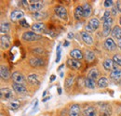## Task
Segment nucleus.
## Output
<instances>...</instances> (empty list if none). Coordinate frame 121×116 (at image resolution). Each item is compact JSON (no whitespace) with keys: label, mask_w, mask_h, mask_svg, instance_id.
I'll use <instances>...</instances> for the list:
<instances>
[{"label":"nucleus","mask_w":121,"mask_h":116,"mask_svg":"<svg viewBox=\"0 0 121 116\" xmlns=\"http://www.w3.org/2000/svg\"><path fill=\"white\" fill-rule=\"evenodd\" d=\"M85 58L89 62L93 61L95 59V54H94V52L91 51V50H86V52H85Z\"/></svg>","instance_id":"obj_26"},{"label":"nucleus","mask_w":121,"mask_h":116,"mask_svg":"<svg viewBox=\"0 0 121 116\" xmlns=\"http://www.w3.org/2000/svg\"><path fill=\"white\" fill-rule=\"evenodd\" d=\"M104 68L105 69L106 71H111V70H114L116 69L115 68V62L113 59H106L104 61Z\"/></svg>","instance_id":"obj_16"},{"label":"nucleus","mask_w":121,"mask_h":116,"mask_svg":"<svg viewBox=\"0 0 121 116\" xmlns=\"http://www.w3.org/2000/svg\"><path fill=\"white\" fill-rule=\"evenodd\" d=\"M32 28H33V30H34L35 32L40 33V32H44L46 27H45V24H44L43 22H37V23H35V24L32 26Z\"/></svg>","instance_id":"obj_23"},{"label":"nucleus","mask_w":121,"mask_h":116,"mask_svg":"<svg viewBox=\"0 0 121 116\" xmlns=\"http://www.w3.org/2000/svg\"><path fill=\"white\" fill-rule=\"evenodd\" d=\"M50 99V97H48V98H46L45 99H43V101H47V100H48Z\"/></svg>","instance_id":"obj_44"},{"label":"nucleus","mask_w":121,"mask_h":116,"mask_svg":"<svg viewBox=\"0 0 121 116\" xmlns=\"http://www.w3.org/2000/svg\"><path fill=\"white\" fill-rule=\"evenodd\" d=\"M20 24L22 26V27H29V24H28V22L25 21V20H22V21H20Z\"/></svg>","instance_id":"obj_37"},{"label":"nucleus","mask_w":121,"mask_h":116,"mask_svg":"<svg viewBox=\"0 0 121 116\" xmlns=\"http://www.w3.org/2000/svg\"><path fill=\"white\" fill-rule=\"evenodd\" d=\"M0 44H1V47L3 49H8L9 48L10 46V38L9 35H3L1 37V40H0Z\"/></svg>","instance_id":"obj_10"},{"label":"nucleus","mask_w":121,"mask_h":116,"mask_svg":"<svg viewBox=\"0 0 121 116\" xmlns=\"http://www.w3.org/2000/svg\"><path fill=\"white\" fill-rule=\"evenodd\" d=\"M117 8H113V10H112V12H113V15H116L117 13Z\"/></svg>","instance_id":"obj_40"},{"label":"nucleus","mask_w":121,"mask_h":116,"mask_svg":"<svg viewBox=\"0 0 121 116\" xmlns=\"http://www.w3.org/2000/svg\"><path fill=\"white\" fill-rule=\"evenodd\" d=\"M68 65H69L71 68L75 69V70H78V69L81 67V62H80L79 60H77V59L70 58V59H68Z\"/></svg>","instance_id":"obj_18"},{"label":"nucleus","mask_w":121,"mask_h":116,"mask_svg":"<svg viewBox=\"0 0 121 116\" xmlns=\"http://www.w3.org/2000/svg\"><path fill=\"white\" fill-rule=\"evenodd\" d=\"M12 88L16 93H18L20 95H25L27 93V89L25 88L23 85H21V84H17V83L12 84Z\"/></svg>","instance_id":"obj_6"},{"label":"nucleus","mask_w":121,"mask_h":116,"mask_svg":"<svg viewBox=\"0 0 121 116\" xmlns=\"http://www.w3.org/2000/svg\"><path fill=\"white\" fill-rule=\"evenodd\" d=\"M27 79H28V82L32 85H39V79L36 74H30Z\"/></svg>","instance_id":"obj_25"},{"label":"nucleus","mask_w":121,"mask_h":116,"mask_svg":"<svg viewBox=\"0 0 121 116\" xmlns=\"http://www.w3.org/2000/svg\"><path fill=\"white\" fill-rule=\"evenodd\" d=\"M33 17L35 18V19H36V20H41V19H44L47 17V13H46L45 11H38V12H35V13H33Z\"/></svg>","instance_id":"obj_31"},{"label":"nucleus","mask_w":121,"mask_h":116,"mask_svg":"<svg viewBox=\"0 0 121 116\" xmlns=\"http://www.w3.org/2000/svg\"><path fill=\"white\" fill-rule=\"evenodd\" d=\"M22 38L24 41H36V40H39L41 38V36L36 34L34 32H26V33H24L22 34Z\"/></svg>","instance_id":"obj_4"},{"label":"nucleus","mask_w":121,"mask_h":116,"mask_svg":"<svg viewBox=\"0 0 121 116\" xmlns=\"http://www.w3.org/2000/svg\"><path fill=\"white\" fill-rule=\"evenodd\" d=\"M29 62L32 67H38V66L44 65V60L39 58H32Z\"/></svg>","instance_id":"obj_19"},{"label":"nucleus","mask_w":121,"mask_h":116,"mask_svg":"<svg viewBox=\"0 0 121 116\" xmlns=\"http://www.w3.org/2000/svg\"><path fill=\"white\" fill-rule=\"evenodd\" d=\"M104 47L107 50H109V51H113V50H115L117 48V45L114 42L113 39L108 38V39H106L105 41H104Z\"/></svg>","instance_id":"obj_14"},{"label":"nucleus","mask_w":121,"mask_h":116,"mask_svg":"<svg viewBox=\"0 0 121 116\" xmlns=\"http://www.w3.org/2000/svg\"><path fill=\"white\" fill-rule=\"evenodd\" d=\"M108 18H110V11L106 10L105 12H104V17H103V21H105Z\"/></svg>","instance_id":"obj_38"},{"label":"nucleus","mask_w":121,"mask_h":116,"mask_svg":"<svg viewBox=\"0 0 121 116\" xmlns=\"http://www.w3.org/2000/svg\"><path fill=\"white\" fill-rule=\"evenodd\" d=\"M0 96H1V99H4V100H10V99H13L14 94H13V92L10 88L5 87V88H1Z\"/></svg>","instance_id":"obj_2"},{"label":"nucleus","mask_w":121,"mask_h":116,"mask_svg":"<svg viewBox=\"0 0 121 116\" xmlns=\"http://www.w3.org/2000/svg\"><path fill=\"white\" fill-rule=\"evenodd\" d=\"M113 60H114V62H115L116 64L121 66V57L119 55H115L114 58H113Z\"/></svg>","instance_id":"obj_35"},{"label":"nucleus","mask_w":121,"mask_h":116,"mask_svg":"<svg viewBox=\"0 0 121 116\" xmlns=\"http://www.w3.org/2000/svg\"><path fill=\"white\" fill-rule=\"evenodd\" d=\"M85 86L88 87V88H90V89H93L95 87V86H96V83H95L94 80H92V79L88 77L85 80Z\"/></svg>","instance_id":"obj_30"},{"label":"nucleus","mask_w":121,"mask_h":116,"mask_svg":"<svg viewBox=\"0 0 121 116\" xmlns=\"http://www.w3.org/2000/svg\"><path fill=\"white\" fill-rule=\"evenodd\" d=\"M81 38L83 39V41L87 45H92L93 44V39L91 36V34L87 32H81Z\"/></svg>","instance_id":"obj_15"},{"label":"nucleus","mask_w":121,"mask_h":116,"mask_svg":"<svg viewBox=\"0 0 121 116\" xmlns=\"http://www.w3.org/2000/svg\"><path fill=\"white\" fill-rule=\"evenodd\" d=\"M23 12L22 11V10H19V9H15V10H13L12 12H11V14H10V19H11V21H22V18H23Z\"/></svg>","instance_id":"obj_8"},{"label":"nucleus","mask_w":121,"mask_h":116,"mask_svg":"<svg viewBox=\"0 0 121 116\" xmlns=\"http://www.w3.org/2000/svg\"><path fill=\"white\" fill-rule=\"evenodd\" d=\"M98 76H99V72H98V70H97L96 68H93V69H91V71L89 73V76H88V77L95 81V80L98 78Z\"/></svg>","instance_id":"obj_29"},{"label":"nucleus","mask_w":121,"mask_h":116,"mask_svg":"<svg viewBox=\"0 0 121 116\" xmlns=\"http://www.w3.org/2000/svg\"><path fill=\"white\" fill-rule=\"evenodd\" d=\"M58 92H59V94H61V88H58Z\"/></svg>","instance_id":"obj_45"},{"label":"nucleus","mask_w":121,"mask_h":116,"mask_svg":"<svg viewBox=\"0 0 121 116\" xmlns=\"http://www.w3.org/2000/svg\"><path fill=\"white\" fill-rule=\"evenodd\" d=\"M88 24L93 29V31H95V30L98 29L99 26H100V21L98 19H96V18H92V19L90 20V21H89Z\"/></svg>","instance_id":"obj_21"},{"label":"nucleus","mask_w":121,"mask_h":116,"mask_svg":"<svg viewBox=\"0 0 121 116\" xmlns=\"http://www.w3.org/2000/svg\"><path fill=\"white\" fill-rule=\"evenodd\" d=\"M9 107L10 110L14 111V110H17L19 107H20V101L19 100H12L9 103Z\"/></svg>","instance_id":"obj_32"},{"label":"nucleus","mask_w":121,"mask_h":116,"mask_svg":"<svg viewBox=\"0 0 121 116\" xmlns=\"http://www.w3.org/2000/svg\"><path fill=\"white\" fill-rule=\"evenodd\" d=\"M0 75H1V78L4 79V80H8L10 77L9 70L8 69L7 66H5V65L1 66V68H0Z\"/></svg>","instance_id":"obj_13"},{"label":"nucleus","mask_w":121,"mask_h":116,"mask_svg":"<svg viewBox=\"0 0 121 116\" xmlns=\"http://www.w3.org/2000/svg\"><path fill=\"white\" fill-rule=\"evenodd\" d=\"M113 4H114V1L113 0H106V1H104V6L105 8H109V7H112Z\"/></svg>","instance_id":"obj_36"},{"label":"nucleus","mask_w":121,"mask_h":116,"mask_svg":"<svg viewBox=\"0 0 121 116\" xmlns=\"http://www.w3.org/2000/svg\"><path fill=\"white\" fill-rule=\"evenodd\" d=\"M54 79H55V75H51V78H50V81L52 82V81H54Z\"/></svg>","instance_id":"obj_41"},{"label":"nucleus","mask_w":121,"mask_h":116,"mask_svg":"<svg viewBox=\"0 0 121 116\" xmlns=\"http://www.w3.org/2000/svg\"><path fill=\"white\" fill-rule=\"evenodd\" d=\"M75 17H76V20H80L82 17H84L83 7H81V6L76 7V8L75 9Z\"/></svg>","instance_id":"obj_24"},{"label":"nucleus","mask_w":121,"mask_h":116,"mask_svg":"<svg viewBox=\"0 0 121 116\" xmlns=\"http://www.w3.org/2000/svg\"><path fill=\"white\" fill-rule=\"evenodd\" d=\"M63 67H64V65H63V64H62V65H60V67H59V71H60V70H61Z\"/></svg>","instance_id":"obj_43"},{"label":"nucleus","mask_w":121,"mask_h":116,"mask_svg":"<svg viewBox=\"0 0 121 116\" xmlns=\"http://www.w3.org/2000/svg\"><path fill=\"white\" fill-rule=\"evenodd\" d=\"M74 79H75V76H74V75H70V76L66 79V81H65V87H67V88L71 87V86L73 85Z\"/></svg>","instance_id":"obj_33"},{"label":"nucleus","mask_w":121,"mask_h":116,"mask_svg":"<svg viewBox=\"0 0 121 116\" xmlns=\"http://www.w3.org/2000/svg\"><path fill=\"white\" fill-rule=\"evenodd\" d=\"M42 8H43V4H42L41 1H38V0H35V1L31 0V1H29V8L34 13L41 11Z\"/></svg>","instance_id":"obj_3"},{"label":"nucleus","mask_w":121,"mask_h":116,"mask_svg":"<svg viewBox=\"0 0 121 116\" xmlns=\"http://www.w3.org/2000/svg\"><path fill=\"white\" fill-rule=\"evenodd\" d=\"M119 23H120V25H121V17H120V19H119Z\"/></svg>","instance_id":"obj_48"},{"label":"nucleus","mask_w":121,"mask_h":116,"mask_svg":"<svg viewBox=\"0 0 121 116\" xmlns=\"http://www.w3.org/2000/svg\"><path fill=\"white\" fill-rule=\"evenodd\" d=\"M69 116H80V106L78 104H73L71 105L69 109Z\"/></svg>","instance_id":"obj_9"},{"label":"nucleus","mask_w":121,"mask_h":116,"mask_svg":"<svg viewBox=\"0 0 121 116\" xmlns=\"http://www.w3.org/2000/svg\"><path fill=\"white\" fill-rule=\"evenodd\" d=\"M112 24H113V19L111 17L108 18L105 21H104V23H103V35L104 36L106 37L109 35L110 33H112V31H111Z\"/></svg>","instance_id":"obj_1"},{"label":"nucleus","mask_w":121,"mask_h":116,"mask_svg":"<svg viewBox=\"0 0 121 116\" xmlns=\"http://www.w3.org/2000/svg\"><path fill=\"white\" fill-rule=\"evenodd\" d=\"M86 32H87V33H92V32H94V31H93V29L88 24V25L86 26Z\"/></svg>","instance_id":"obj_39"},{"label":"nucleus","mask_w":121,"mask_h":116,"mask_svg":"<svg viewBox=\"0 0 121 116\" xmlns=\"http://www.w3.org/2000/svg\"><path fill=\"white\" fill-rule=\"evenodd\" d=\"M110 77L112 80H114L115 82H120L121 81V70L119 69H114L111 73H110Z\"/></svg>","instance_id":"obj_11"},{"label":"nucleus","mask_w":121,"mask_h":116,"mask_svg":"<svg viewBox=\"0 0 121 116\" xmlns=\"http://www.w3.org/2000/svg\"><path fill=\"white\" fill-rule=\"evenodd\" d=\"M10 29V24L9 22H2L1 23V26H0V30H1V33H8L9 32Z\"/></svg>","instance_id":"obj_28"},{"label":"nucleus","mask_w":121,"mask_h":116,"mask_svg":"<svg viewBox=\"0 0 121 116\" xmlns=\"http://www.w3.org/2000/svg\"><path fill=\"white\" fill-rule=\"evenodd\" d=\"M60 57H61V47H60V45H59L57 46V58H56V63H58L60 61Z\"/></svg>","instance_id":"obj_34"},{"label":"nucleus","mask_w":121,"mask_h":116,"mask_svg":"<svg viewBox=\"0 0 121 116\" xmlns=\"http://www.w3.org/2000/svg\"><path fill=\"white\" fill-rule=\"evenodd\" d=\"M68 45H69V42H67V41H66V42L64 43V46H67Z\"/></svg>","instance_id":"obj_46"},{"label":"nucleus","mask_w":121,"mask_h":116,"mask_svg":"<svg viewBox=\"0 0 121 116\" xmlns=\"http://www.w3.org/2000/svg\"><path fill=\"white\" fill-rule=\"evenodd\" d=\"M120 12H121V9H120Z\"/></svg>","instance_id":"obj_49"},{"label":"nucleus","mask_w":121,"mask_h":116,"mask_svg":"<svg viewBox=\"0 0 121 116\" xmlns=\"http://www.w3.org/2000/svg\"><path fill=\"white\" fill-rule=\"evenodd\" d=\"M70 56L71 58H74V59H77V60H80L83 58V54L82 52L79 50V49H74L70 52Z\"/></svg>","instance_id":"obj_17"},{"label":"nucleus","mask_w":121,"mask_h":116,"mask_svg":"<svg viewBox=\"0 0 121 116\" xmlns=\"http://www.w3.org/2000/svg\"><path fill=\"white\" fill-rule=\"evenodd\" d=\"M118 46H119V47L121 48V39L119 40V41H118Z\"/></svg>","instance_id":"obj_47"},{"label":"nucleus","mask_w":121,"mask_h":116,"mask_svg":"<svg viewBox=\"0 0 121 116\" xmlns=\"http://www.w3.org/2000/svg\"><path fill=\"white\" fill-rule=\"evenodd\" d=\"M72 37H73V33H68V38H72Z\"/></svg>","instance_id":"obj_42"},{"label":"nucleus","mask_w":121,"mask_h":116,"mask_svg":"<svg viewBox=\"0 0 121 116\" xmlns=\"http://www.w3.org/2000/svg\"><path fill=\"white\" fill-rule=\"evenodd\" d=\"M11 78H12V80L14 81V83L21 84V85H23V86H24V84H25V82H26L24 76H23L22 73H19V72H15V73H12Z\"/></svg>","instance_id":"obj_5"},{"label":"nucleus","mask_w":121,"mask_h":116,"mask_svg":"<svg viewBox=\"0 0 121 116\" xmlns=\"http://www.w3.org/2000/svg\"><path fill=\"white\" fill-rule=\"evenodd\" d=\"M112 35L114 38L118 39V41L121 39V27L119 26H115L112 30Z\"/></svg>","instance_id":"obj_20"},{"label":"nucleus","mask_w":121,"mask_h":116,"mask_svg":"<svg viewBox=\"0 0 121 116\" xmlns=\"http://www.w3.org/2000/svg\"><path fill=\"white\" fill-rule=\"evenodd\" d=\"M82 113H83V116H97L96 110L92 106H88V107L84 108Z\"/></svg>","instance_id":"obj_12"},{"label":"nucleus","mask_w":121,"mask_h":116,"mask_svg":"<svg viewBox=\"0 0 121 116\" xmlns=\"http://www.w3.org/2000/svg\"><path fill=\"white\" fill-rule=\"evenodd\" d=\"M55 13L58 17H60V19H65L67 17V10L64 7L62 6H57L55 8Z\"/></svg>","instance_id":"obj_7"},{"label":"nucleus","mask_w":121,"mask_h":116,"mask_svg":"<svg viewBox=\"0 0 121 116\" xmlns=\"http://www.w3.org/2000/svg\"><path fill=\"white\" fill-rule=\"evenodd\" d=\"M108 84H109V82H108V79L105 78V77H102V78H100L99 80H98V83H97V85H98V87H100V88H104L108 86Z\"/></svg>","instance_id":"obj_27"},{"label":"nucleus","mask_w":121,"mask_h":116,"mask_svg":"<svg viewBox=\"0 0 121 116\" xmlns=\"http://www.w3.org/2000/svg\"><path fill=\"white\" fill-rule=\"evenodd\" d=\"M83 11H84V17L88 18L91 15L92 12V8H91V6L89 3H86L83 5Z\"/></svg>","instance_id":"obj_22"}]
</instances>
